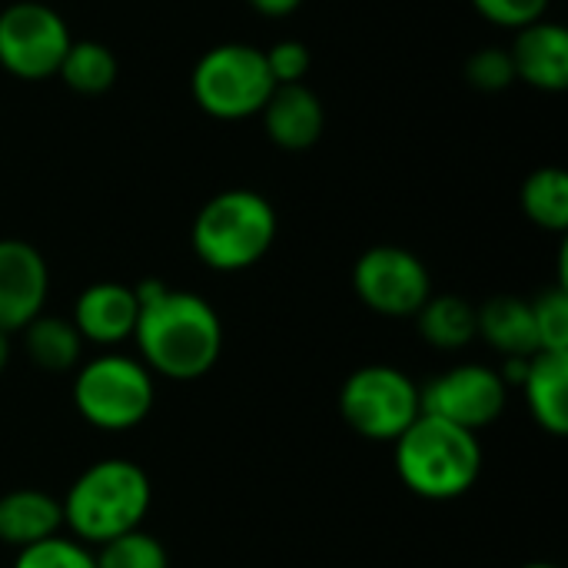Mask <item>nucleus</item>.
I'll list each match as a JSON object with an SVG mask.
<instances>
[{"instance_id": "obj_17", "label": "nucleus", "mask_w": 568, "mask_h": 568, "mask_svg": "<svg viewBox=\"0 0 568 568\" xmlns=\"http://www.w3.org/2000/svg\"><path fill=\"white\" fill-rule=\"evenodd\" d=\"M476 336H483L493 349L506 353V359L539 353L532 303L519 296H493L486 306L476 310Z\"/></svg>"}, {"instance_id": "obj_13", "label": "nucleus", "mask_w": 568, "mask_h": 568, "mask_svg": "<svg viewBox=\"0 0 568 568\" xmlns=\"http://www.w3.org/2000/svg\"><path fill=\"white\" fill-rule=\"evenodd\" d=\"M516 80L559 93L568 87V30L552 20H536L523 30H516V40L509 47Z\"/></svg>"}, {"instance_id": "obj_15", "label": "nucleus", "mask_w": 568, "mask_h": 568, "mask_svg": "<svg viewBox=\"0 0 568 568\" xmlns=\"http://www.w3.org/2000/svg\"><path fill=\"white\" fill-rule=\"evenodd\" d=\"M532 419L556 439L568 433V353L539 349L519 383Z\"/></svg>"}, {"instance_id": "obj_12", "label": "nucleus", "mask_w": 568, "mask_h": 568, "mask_svg": "<svg viewBox=\"0 0 568 568\" xmlns=\"http://www.w3.org/2000/svg\"><path fill=\"white\" fill-rule=\"evenodd\" d=\"M140 316V300L133 286L123 283H93L77 296L73 306V326L83 343L97 346H116L133 336Z\"/></svg>"}, {"instance_id": "obj_9", "label": "nucleus", "mask_w": 568, "mask_h": 568, "mask_svg": "<svg viewBox=\"0 0 568 568\" xmlns=\"http://www.w3.org/2000/svg\"><path fill=\"white\" fill-rule=\"evenodd\" d=\"M356 296L379 316H416L433 296L426 263L403 246H373L353 266Z\"/></svg>"}, {"instance_id": "obj_3", "label": "nucleus", "mask_w": 568, "mask_h": 568, "mask_svg": "<svg viewBox=\"0 0 568 568\" xmlns=\"http://www.w3.org/2000/svg\"><path fill=\"white\" fill-rule=\"evenodd\" d=\"M153 503L150 476L130 459H100L63 496V526L83 546H103L140 529Z\"/></svg>"}, {"instance_id": "obj_24", "label": "nucleus", "mask_w": 568, "mask_h": 568, "mask_svg": "<svg viewBox=\"0 0 568 568\" xmlns=\"http://www.w3.org/2000/svg\"><path fill=\"white\" fill-rule=\"evenodd\" d=\"M13 568H97V559L90 546L67 536H50L43 542L20 549Z\"/></svg>"}, {"instance_id": "obj_16", "label": "nucleus", "mask_w": 568, "mask_h": 568, "mask_svg": "<svg viewBox=\"0 0 568 568\" xmlns=\"http://www.w3.org/2000/svg\"><path fill=\"white\" fill-rule=\"evenodd\" d=\"M63 529V506L43 489H13L0 496V542L10 549H27Z\"/></svg>"}, {"instance_id": "obj_10", "label": "nucleus", "mask_w": 568, "mask_h": 568, "mask_svg": "<svg viewBox=\"0 0 568 568\" xmlns=\"http://www.w3.org/2000/svg\"><path fill=\"white\" fill-rule=\"evenodd\" d=\"M506 399H509V386L503 383L499 369L479 363L453 366L419 389L423 413L456 423L469 433L493 426L503 416Z\"/></svg>"}, {"instance_id": "obj_8", "label": "nucleus", "mask_w": 568, "mask_h": 568, "mask_svg": "<svg viewBox=\"0 0 568 568\" xmlns=\"http://www.w3.org/2000/svg\"><path fill=\"white\" fill-rule=\"evenodd\" d=\"M73 37L67 20L37 0H17L0 10V67L17 80L57 77Z\"/></svg>"}, {"instance_id": "obj_20", "label": "nucleus", "mask_w": 568, "mask_h": 568, "mask_svg": "<svg viewBox=\"0 0 568 568\" xmlns=\"http://www.w3.org/2000/svg\"><path fill=\"white\" fill-rule=\"evenodd\" d=\"M120 63L113 57V50L100 40H73L57 77H63V83L83 97H97L106 93L116 83Z\"/></svg>"}, {"instance_id": "obj_23", "label": "nucleus", "mask_w": 568, "mask_h": 568, "mask_svg": "<svg viewBox=\"0 0 568 568\" xmlns=\"http://www.w3.org/2000/svg\"><path fill=\"white\" fill-rule=\"evenodd\" d=\"M532 320H536V336L539 349L568 353V290L552 286L532 300Z\"/></svg>"}, {"instance_id": "obj_30", "label": "nucleus", "mask_w": 568, "mask_h": 568, "mask_svg": "<svg viewBox=\"0 0 568 568\" xmlns=\"http://www.w3.org/2000/svg\"><path fill=\"white\" fill-rule=\"evenodd\" d=\"M523 568H559V566H552V562H529V566H523Z\"/></svg>"}, {"instance_id": "obj_7", "label": "nucleus", "mask_w": 568, "mask_h": 568, "mask_svg": "<svg viewBox=\"0 0 568 568\" xmlns=\"http://www.w3.org/2000/svg\"><path fill=\"white\" fill-rule=\"evenodd\" d=\"M346 426L373 443H396L423 413L419 386L396 366H363L339 389Z\"/></svg>"}, {"instance_id": "obj_29", "label": "nucleus", "mask_w": 568, "mask_h": 568, "mask_svg": "<svg viewBox=\"0 0 568 568\" xmlns=\"http://www.w3.org/2000/svg\"><path fill=\"white\" fill-rule=\"evenodd\" d=\"M7 363H10V336L0 333V373L7 369Z\"/></svg>"}, {"instance_id": "obj_22", "label": "nucleus", "mask_w": 568, "mask_h": 568, "mask_svg": "<svg viewBox=\"0 0 568 568\" xmlns=\"http://www.w3.org/2000/svg\"><path fill=\"white\" fill-rule=\"evenodd\" d=\"M93 559H97V568H170V556L163 542L143 529H133L103 542L100 552H93Z\"/></svg>"}, {"instance_id": "obj_18", "label": "nucleus", "mask_w": 568, "mask_h": 568, "mask_svg": "<svg viewBox=\"0 0 568 568\" xmlns=\"http://www.w3.org/2000/svg\"><path fill=\"white\" fill-rule=\"evenodd\" d=\"M416 320L423 339L436 349H463L476 339V306L463 296H429Z\"/></svg>"}, {"instance_id": "obj_2", "label": "nucleus", "mask_w": 568, "mask_h": 568, "mask_svg": "<svg viewBox=\"0 0 568 568\" xmlns=\"http://www.w3.org/2000/svg\"><path fill=\"white\" fill-rule=\"evenodd\" d=\"M399 483L429 503H453L466 496L483 473V446L476 433L419 413V419L393 443Z\"/></svg>"}, {"instance_id": "obj_21", "label": "nucleus", "mask_w": 568, "mask_h": 568, "mask_svg": "<svg viewBox=\"0 0 568 568\" xmlns=\"http://www.w3.org/2000/svg\"><path fill=\"white\" fill-rule=\"evenodd\" d=\"M523 210L526 216L549 233L568 230V173L562 166H542L523 183Z\"/></svg>"}, {"instance_id": "obj_27", "label": "nucleus", "mask_w": 568, "mask_h": 568, "mask_svg": "<svg viewBox=\"0 0 568 568\" xmlns=\"http://www.w3.org/2000/svg\"><path fill=\"white\" fill-rule=\"evenodd\" d=\"M552 0H473V7L496 27L523 30L546 17Z\"/></svg>"}, {"instance_id": "obj_11", "label": "nucleus", "mask_w": 568, "mask_h": 568, "mask_svg": "<svg viewBox=\"0 0 568 568\" xmlns=\"http://www.w3.org/2000/svg\"><path fill=\"white\" fill-rule=\"evenodd\" d=\"M50 293L47 260L23 240H0V333H20L43 313Z\"/></svg>"}, {"instance_id": "obj_19", "label": "nucleus", "mask_w": 568, "mask_h": 568, "mask_svg": "<svg viewBox=\"0 0 568 568\" xmlns=\"http://www.w3.org/2000/svg\"><path fill=\"white\" fill-rule=\"evenodd\" d=\"M23 346H27V356L47 369V373H67L80 363V353H83V339L77 333V326L70 320H60V316H37L33 323H27L23 329Z\"/></svg>"}, {"instance_id": "obj_4", "label": "nucleus", "mask_w": 568, "mask_h": 568, "mask_svg": "<svg viewBox=\"0 0 568 568\" xmlns=\"http://www.w3.org/2000/svg\"><path fill=\"white\" fill-rule=\"evenodd\" d=\"M276 210L256 190H223L193 220V253L216 273L256 266L276 243Z\"/></svg>"}, {"instance_id": "obj_28", "label": "nucleus", "mask_w": 568, "mask_h": 568, "mask_svg": "<svg viewBox=\"0 0 568 568\" xmlns=\"http://www.w3.org/2000/svg\"><path fill=\"white\" fill-rule=\"evenodd\" d=\"M246 3L263 17H290L293 10H300L303 0H246Z\"/></svg>"}, {"instance_id": "obj_5", "label": "nucleus", "mask_w": 568, "mask_h": 568, "mask_svg": "<svg viewBox=\"0 0 568 568\" xmlns=\"http://www.w3.org/2000/svg\"><path fill=\"white\" fill-rule=\"evenodd\" d=\"M190 90L203 113L216 120H246L266 106L276 83L260 47L216 43L196 60Z\"/></svg>"}, {"instance_id": "obj_1", "label": "nucleus", "mask_w": 568, "mask_h": 568, "mask_svg": "<svg viewBox=\"0 0 568 568\" xmlns=\"http://www.w3.org/2000/svg\"><path fill=\"white\" fill-rule=\"evenodd\" d=\"M133 290L140 300L133 339L143 366L176 383L206 376L223 353L220 313L203 296L173 290L163 280H146Z\"/></svg>"}, {"instance_id": "obj_6", "label": "nucleus", "mask_w": 568, "mask_h": 568, "mask_svg": "<svg viewBox=\"0 0 568 568\" xmlns=\"http://www.w3.org/2000/svg\"><path fill=\"white\" fill-rule=\"evenodd\" d=\"M153 399V373L130 356H97L73 379V409L83 423L106 433L140 426L150 416Z\"/></svg>"}, {"instance_id": "obj_14", "label": "nucleus", "mask_w": 568, "mask_h": 568, "mask_svg": "<svg viewBox=\"0 0 568 568\" xmlns=\"http://www.w3.org/2000/svg\"><path fill=\"white\" fill-rule=\"evenodd\" d=\"M266 136L283 150H310L326 126V110L306 83H283L260 110Z\"/></svg>"}, {"instance_id": "obj_25", "label": "nucleus", "mask_w": 568, "mask_h": 568, "mask_svg": "<svg viewBox=\"0 0 568 568\" xmlns=\"http://www.w3.org/2000/svg\"><path fill=\"white\" fill-rule=\"evenodd\" d=\"M466 80L483 93H499L516 80V67L506 47H483L466 60Z\"/></svg>"}, {"instance_id": "obj_26", "label": "nucleus", "mask_w": 568, "mask_h": 568, "mask_svg": "<svg viewBox=\"0 0 568 568\" xmlns=\"http://www.w3.org/2000/svg\"><path fill=\"white\" fill-rule=\"evenodd\" d=\"M263 57H266L270 77H273L276 87L303 83V77L313 67V53H310V47L303 40H276L270 50H263Z\"/></svg>"}]
</instances>
